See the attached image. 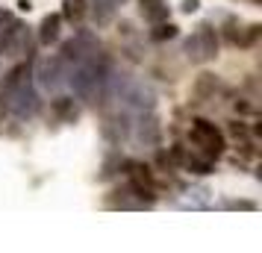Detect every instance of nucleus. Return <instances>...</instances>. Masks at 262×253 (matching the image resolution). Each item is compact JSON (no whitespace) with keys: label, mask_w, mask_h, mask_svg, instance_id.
I'll list each match as a JSON object with an SVG mask.
<instances>
[{"label":"nucleus","mask_w":262,"mask_h":253,"mask_svg":"<svg viewBox=\"0 0 262 253\" xmlns=\"http://www.w3.org/2000/svg\"><path fill=\"white\" fill-rule=\"evenodd\" d=\"M189 139H191V145L201 150V156H206V159H218L221 153H224V147H227L224 133L206 118H194L191 121Z\"/></svg>","instance_id":"f257e3e1"},{"label":"nucleus","mask_w":262,"mask_h":253,"mask_svg":"<svg viewBox=\"0 0 262 253\" xmlns=\"http://www.w3.org/2000/svg\"><path fill=\"white\" fill-rule=\"evenodd\" d=\"M127 142L136 145V147H144V150L159 147V142H162V127H159V118H156L154 112H139V115H133V121H130V139H127Z\"/></svg>","instance_id":"f03ea898"},{"label":"nucleus","mask_w":262,"mask_h":253,"mask_svg":"<svg viewBox=\"0 0 262 253\" xmlns=\"http://www.w3.org/2000/svg\"><path fill=\"white\" fill-rule=\"evenodd\" d=\"M38 109H41V97H38L36 85H33V77H30V80H24L12 91L9 103H6V115H12L18 121H30L38 115Z\"/></svg>","instance_id":"7ed1b4c3"},{"label":"nucleus","mask_w":262,"mask_h":253,"mask_svg":"<svg viewBox=\"0 0 262 253\" xmlns=\"http://www.w3.org/2000/svg\"><path fill=\"white\" fill-rule=\"evenodd\" d=\"M33 77H36V85L45 95H56L68 85V65L62 62V56H48V59L38 62Z\"/></svg>","instance_id":"20e7f679"},{"label":"nucleus","mask_w":262,"mask_h":253,"mask_svg":"<svg viewBox=\"0 0 262 253\" xmlns=\"http://www.w3.org/2000/svg\"><path fill=\"white\" fill-rule=\"evenodd\" d=\"M95 50H100V38L92 36L89 30H80V33H74V38L62 41L59 56H62L65 65H77V62H83L85 56H92Z\"/></svg>","instance_id":"39448f33"},{"label":"nucleus","mask_w":262,"mask_h":253,"mask_svg":"<svg viewBox=\"0 0 262 253\" xmlns=\"http://www.w3.org/2000/svg\"><path fill=\"white\" fill-rule=\"evenodd\" d=\"M30 77H33V65H30V59L21 62V65H15L12 71L3 77V83H0V112H3V115H6V103H9L12 91L24 83V80H30Z\"/></svg>","instance_id":"423d86ee"},{"label":"nucleus","mask_w":262,"mask_h":253,"mask_svg":"<svg viewBox=\"0 0 262 253\" xmlns=\"http://www.w3.org/2000/svg\"><path fill=\"white\" fill-rule=\"evenodd\" d=\"M194 44H198V56L201 62H212L218 56V33H215L212 24H201L194 33Z\"/></svg>","instance_id":"0eeeda50"},{"label":"nucleus","mask_w":262,"mask_h":253,"mask_svg":"<svg viewBox=\"0 0 262 253\" xmlns=\"http://www.w3.org/2000/svg\"><path fill=\"white\" fill-rule=\"evenodd\" d=\"M50 115L56 121H62V124H74V121L80 118V106L74 103V97H53Z\"/></svg>","instance_id":"6e6552de"},{"label":"nucleus","mask_w":262,"mask_h":253,"mask_svg":"<svg viewBox=\"0 0 262 253\" xmlns=\"http://www.w3.org/2000/svg\"><path fill=\"white\" fill-rule=\"evenodd\" d=\"M59 33H62V15L59 12L45 15L41 24H38V41L41 44H53V41H59Z\"/></svg>","instance_id":"1a4fd4ad"},{"label":"nucleus","mask_w":262,"mask_h":253,"mask_svg":"<svg viewBox=\"0 0 262 253\" xmlns=\"http://www.w3.org/2000/svg\"><path fill=\"white\" fill-rule=\"evenodd\" d=\"M142 6V18L144 21H150V24H159V21H168V12H171V6H168V0H139Z\"/></svg>","instance_id":"9d476101"},{"label":"nucleus","mask_w":262,"mask_h":253,"mask_svg":"<svg viewBox=\"0 0 262 253\" xmlns=\"http://www.w3.org/2000/svg\"><path fill=\"white\" fill-rule=\"evenodd\" d=\"M59 15H62V21H68V24H80L85 18V0H65Z\"/></svg>","instance_id":"9b49d317"},{"label":"nucleus","mask_w":262,"mask_h":253,"mask_svg":"<svg viewBox=\"0 0 262 253\" xmlns=\"http://www.w3.org/2000/svg\"><path fill=\"white\" fill-rule=\"evenodd\" d=\"M215 88H218V80H215L212 74H201L198 83H194V95L198 97H212Z\"/></svg>","instance_id":"f8f14e48"},{"label":"nucleus","mask_w":262,"mask_h":253,"mask_svg":"<svg viewBox=\"0 0 262 253\" xmlns=\"http://www.w3.org/2000/svg\"><path fill=\"white\" fill-rule=\"evenodd\" d=\"M177 24H171V21H159V24H154V30H150V38L154 41H168V38L177 36Z\"/></svg>","instance_id":"ddd939ff"},{"label":"nucleus","mask_w":262,"mask_h":253,"mask_svg":"<svg viewBox=\"0 0 262 253\" xmlns=\"http://www.w3.org/2000/svg\"><path fill=\"white\" fill-rule=\"evenodd\" d=\"M227 130H230L233 139H248V135H250V130L242 124V121H230V127H227Z\"/></svg>","instance_id":"4468645a"},{"label":"nucleus","mask_w":262,"mask_h":253,"mask_svg":"<svg viewBox=\"0 0 262 253\" xmlns=\"http://www.w3.org/2000/svg\"><path fill=\"white\" fill-rule=\"evenodd\" d=\"M227 209H245V212H253L256 209V203L253 200H230V203H224Z\"/></svg>","instance_id":"2eb2a0df"},{"label":"nucleus","mask_w":262,"mask_h":253,"mask_svg":"<svg viewBox=\"0 0 262 253\" xmlns=\"http://www.w3.org/2000/svg\"><path fill=\"white\" fill-rule=\"evenodd\" d=\"M198 6H201V0H183V6H180V9H183L186 15H191V12H198Z\"/></svg>","instance_id":"dca6fc26"},{"label":"nucleus","mask_w":262,"mask_h":253,"mask_svg":"<svg viewBox=\"0 0 262 253\" xmlns=\"http://www.w3.org/2000/svg\"><path fill=\"white\" fill-rule=\"evenodd\" d=\"M15 21V15L12 12H6V9H0V30H3V27H9Z\"/></svg>","instance_id":"f3484780"},{"label":"nucleus","mask_w":262,"mask_h":253,"mask_svg":"<svg viewBox=\"0 0 262 253\" xmlns=\"http://www.w3.org/2000/svg\"><path fill=\"white\" fill-rule=\"evenodd\" d=\"M18 9L21 12H30V0H18Z\"/></svg>","instance_id":"a211bd4d"}]
</instances>
